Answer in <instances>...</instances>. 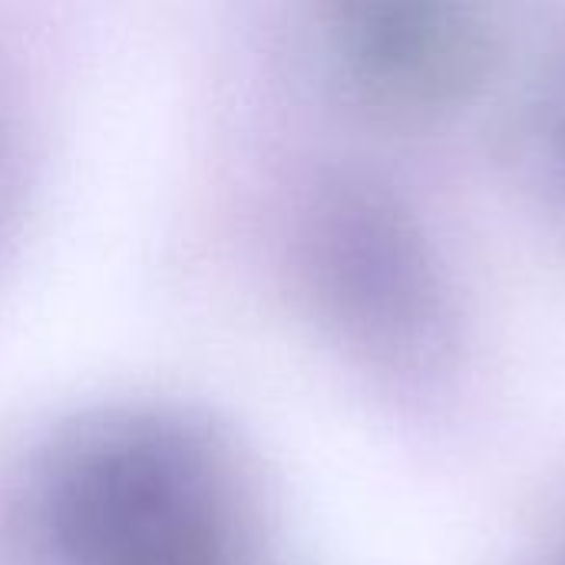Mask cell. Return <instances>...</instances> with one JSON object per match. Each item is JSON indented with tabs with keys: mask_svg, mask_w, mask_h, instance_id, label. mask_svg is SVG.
<instances>
[{
	"mask_svg": "<svg viewBox=\"0 0 565 565\" xmlns=\"http://www.w3.org/2000/svg\"><path fill=\"white\" fill-rule=\"evenodd\" d=\"M36 530L53 565H238L225 457L166 414H109L60 440Z\"/></svg>",
	"mask_w": 565,
	"mask_h": 565,
	"instance_id": "cell-1",
	"label": "cell"
}]
</instances>
